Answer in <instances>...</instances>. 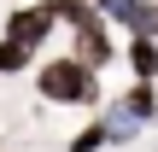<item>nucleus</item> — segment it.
Returning a JSON list of instances; mask_svg holds the SVG:
<instances>
[{
    "instance_id": "obj_6",
    "label": "nucleus",
    "mask_w": 158,
    "mask_h": 152,
    "mask_svg": "<svg viewBox=\"0 0 158 152\" xmlns=\"http://www.w3.org/2000/svg\"><path fill=\"white\" fill-rule=\"evenodd\" d=\"M29 59H35V47H23V41H12V35H0V76L29 70Z\"/></svg>"
},
{
    "instance_id": "obj_4",
    "label": "nucleus",
    "mask_w": 158,
    "mask_h": 152,
    "mask_svg": "<svg viewBox=\"0 0 158 152\" xmlns=\"http://www.w3.org/2000/svg\"><path fill=\"white\" fill-rule=\"evenodd\" d=\"M100 123H106L111 146H129V141H141V135H147V117H135L123 100H106V105H100Z\"/></svg>"
},
{
    "instance_id": "obj_9",
    "label": "nucleus",
    "mask_w": 158,
    "mask_h": 152,
    "mask_svg": "<svg viewBox=\"0 0 158 152\" xmlns=\"http://www.w3.org/2000/svg\"><path fill=\"white\" fill-rule=\"evenodd\" d=\"M53 12H59V23H76L82 12H94V0H47Z\"/></svg>"
},
{
    "instance_id": "obj_7",
    "label": "nucleus",
    "mask_w": 158,
    "mask_h": 152,
    "mask_svg": "<svg viewBox=\"0 0 158 152\" xmlns=\"http://www.w3.org/2000/svg\"><path fill=\"white\" fill-rule=\"evenodd\" d=\"M117 100H123L135 117H147V123L158 117V94H152V82H135V88H129V94H117Z\"/></svg>"
},
{
    "instance_id": "obj_2",
    "label": "nucleus",
    "mask_w": 158,
    "mask_h": 152,
    "mask_svg": "<svg viewBox=\"0 0 158 152\" xmlns=\"http://www.w3.org/2000/svg\"><path fill=\"white\" fill-rule=\"evenodd\" d=\"M70 35H76V47H70V53H76L82 64L106 70V64L117 59V41H111V23H106V12H100V6H94V12H82V18L70 23Z\"/></svg>"
},
{
    "instance_id": "obj_8",
    "label": "nucleus",
    "mask_w": 158,
    "mask_h": 152,
    "mask_svg": "<svg viewBox=\"0 0 158 152\" xmlns=\"http://www.w3.org/2000/svg\"><path fill=\"white\" fill-rule=\"evenodd\" d=\"M106 146H111V135H106V123L94 117L88 129H76V141H70V146H64V152H106Z\"/></svg>"
},
{
    "instance_id": "obj_5",
    "label": "nucleus",
    "mask_w": 158,
    "mask_h": 152,
    "mask_svg": "<svg viewBox=\"0 0 158 152\" xmlns=\"http://www.w3.org/2000/svg\"><path fill=\"white\" fill-rule=\"evenodd\" d=\"M123 59H129V70H135V82H152V76H158V35H129V47H123Z\"/></svg>"
},
{
    "instance_id": "obj_3",
    "label": "nucleus",
    "mask_w": 158,
    "mask_h": 152,
    "mask_svg": "<svg viewBox=\"0 0 158 152\" xmlns=\"http://www.w3.org/2000/svg\"><path fill=\"white\" fill-rule=\"evenodd\" d=\"M53 29H59V12H53L47 0H29V6H12V12H6V35L23 41V47H47Z\"/></svg>"
},
{
    "instance_id": "obj_10",
    "label": "nucleus",
    "mask_w": 158,
    "mask_h": 152,
    "mask_svg": "<svg viewBox=\"0 0 158 152\" xmlns=\"http://www.w3.org/2000/svg\"><path fill=\"white\" fill-rule=\"evenodd\" d=\"M152 6H158V0H152Z\"/></svg>"
},
{
    "instance_id": "obj_1",
    "label": "nucleus",
    "mask_w": 158,
    "mask_h": 152,
    "mask_svg": "<svg viewBox=\"0 0 158 152\" xmlns=\"http://www.w3.org/2000/svg\"><path fill=\"white\" fill-rule=\"evenodd\" d=\"M35 94H41L47 105H100V70L82 64L76 53L41 59V64H35Z\"/></svg>"
}]
</instances>
